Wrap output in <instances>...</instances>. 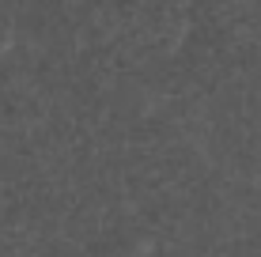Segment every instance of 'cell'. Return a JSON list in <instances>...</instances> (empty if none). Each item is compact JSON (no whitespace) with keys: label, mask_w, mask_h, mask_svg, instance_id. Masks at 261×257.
I'll use <instances>...</instances> for the list:
<instances>
[]
</instances>
